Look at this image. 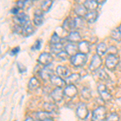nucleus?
<instances>
[{"label":"nucleus","instance_id":"nucleus-1","mask_svg":"<svg viewBox=\"0 0 121 121\" xmlns=\"http://www.w3.org/2000/svg\"><path fill=\"white\" fill-rule=\"evenodd\" d=\"M107 120V109L103 106H99L93 111V121H105Z\"/></svg>","mask_w":121,"mask_h":121},{"label":"nucleus","instance_id":"nucleus-2","mask_svg":"<svg viewBox=\"0 0 121 121\" xmlns=\"http://www.w3.org/2000/svg\"><path fill=\"white\" fill-rule=\"evenodd\" d=\"M87 60V55L78 52L75 56H72L70 59V62L75 67H82L86 64Z\"/></svg>","mask_w":121,"mask_h":121},{"label":"nucleus","instance_id":"nucleus-3","mask_svg":"<svg viewBox=\"0 0 121 121\" xmlns=\"http://www.w3.org/2000/svg\"><path fill=\"white\" fill-rule=\"evenodd\" d=\"M119 62H120V57L117 55H107L105 65L109 70L113 71L116 69Z\"/></svg>","mask_w":121,"mask_h":121},{"label":"nucleus","instance_id":"nucleus-4","mask_svg":"<svg viewBox=\"0 0 121 121\" xmlns=\"http://www.w3.org/2000/svg\"><path fill=\"white\" fill-rule=\"evenodd\" d=\"M98 91L99 95L101 96V99H103L104 102H110L112 99V95L111 94L110 91H108V89L107 88V86L104 84H100L98 86Z\"/></svg>","mask_w":121,"mask_h":121},{"label":"nucleus","instance_id":"nucleus-5","mask_svg":"<svg viewBox=\"0 0 121 121\" xmlns=\"http://www.w3.org/2000/svg\"><path fill=\"white\" fill-rule=\"evenodd\" d=\"M15 22L17 23V25H19L21 27H24L28 24H30V19L25 13L19 12L18 15L15 16Z\"/></svg>","mask_w":121,"mask_h":121},{"label":"nucleus","instance_id":"nucleus-6","mask_svg":"<svg viewBox=\"0 0 121 121\" xmlns=\"http://www.w3.org/2000/svg\"><path fill=\"white\" fill-rule=\"evenodd\" d=\"M102 63H103V60L100 56H99L98 54L94 55L89 66L90 70L92 72H95L97 70H99L100 69L101 65H102Z\"/></svg>","mask_w":121,"mask_h":121},{"label":"nucleus","instance_id":"nucleus-7","mask_svg":"<svg viewBox=\"0 0 121 121\" xmlns=\"http://www.w3.org/2000/svg\"><path fill=\"white\" fill-rule=\"evenodd\" d=\"M52 60H53V58H52L51 53H49V52H43L39 56L38 58L39 64L41 65H44V67L49 65L52 62Z\"/></svg>","mask_w":121,"mask_h":121},{"label":"nucleus","instance_id":"nucleus-8","mask_svg":"<svg viewBox=\"0 0 121 121\" xmlns=\"http://www.w3.org/2000/svg\"><path fill=\"white\" fill-rule=\"evenodd\" d=\"M76 114L80 120H86L88 117L89 111L85 103H80L76 109Z\"/></svg>","mask_w":121,"mask_h":121},{"label":"nucleus","instance_id":"nucleus-9","mask_svg":"<svg viewBox=\"0 0 121 121\" xmlns=\"http://www.w3.org/2000/svg\"><path fill=\"white\" fill-rule=\"evenodd\" d=\"M64 95L69 99H73L78 95V89L74 85H68L64 90Z\"/></svg>","mask_w":121,"mask_h":121},{"label":"nucleus","instance_id":"nucleus-10","mask_svg":"<svg viewBox=\"0 0 121 121\" xmlns=\"http://www.w3.org/2000/svg\"><path fill=\"white\" fill-rule=\"evenodd\" d=\"M50 95H51V98L53 99L54 102L56 103L61 102V100L63 99L64 96H65L64 91L62 90V88H55L51 92Z\"/></svg>","mask_w":121,"mask_h":121},{"label":"nucleus","instance_id":"nucleus-11","mask_svg":"<svg viewBox=\"0 0 121 121\" xmlns=\"http://www.w3.org/2000/svg\"><path fill=\"white\" fill-rule=\"evenodd\" d=\"M50 82H52V85L56 86V88H63L65 86L66 83L65 80L62 79L61 78L56 75H52V78H50Z\"/></svg>","mask_w":121,"mask_h":121},{"label":"nucleus","instance_id":"nucleus-12","mask_svg":"<svg viewBox=\"0 0 121 121\" xmlns=\"http://www.w3.org/2000/svg\"><path fill=\"white\" fill-rule=\"evenodd\" d=\"M39 73H40V76L41 77V78L43 80H44V81H46V80H48V79H50L52 78V76L54 75L52 69L48 68V66H45V67L41 69L39 71Z\"/></svg>","mask_w":121,"mask_h":121},{"label":"nucleus","instance_id":"nucleus-13","mask_svg":"<svg viewBox=\"0 0 121 121\" xmlns=\"http://www.w3.org/2000/svg\"><path fill=\"white\" fill-rule=\"evenodd\" d=\"M65 50L68 53V55L69 56H71V57L78 53V47L75 44H73V43L68 44L67 45L65 46Z\"/></svg>","mask_w":121,"mask_h":121},{"label":"nucleus","instance_id":"nucleus-14","mask_svg":"<svg viewBox=\"0 0 121 121\" xmlns=\"http://www.w3.org/2000/svg\"><path fill=\"white\" fill-rule=\"evenodd\" d=\"M81 40H82L81 35H80L79 32H77V31H72L69 34V36H67L68 41H69L70 43H73V44L80 43Z\"/></svg>","mask_w":121,"mask_h":121},{"label":"nucleus","instance_id":"nucleus-15","mask_svg":"<svg viewBox=\"0 0 121 121\" xmlns=\"http://www.w3.org/2000/svg\"><path fill=\"white\" fill-rule=\"evenodd\" d=\"M78 51L79 52L82 54H86V55L87 53L90 52V50H91V46H90V44L88 41H81L80 43H78Z\"/></svg>","mask_w":121,"mask_h":121},{"label":"nucleus","instance_id":"nucleus-16","mask_svg":"<svg viewBox=\"0 0 121 121\" xmlns=\"http://www.w3.org/2000/svg\"><path fill=\"white\" fill-rule=\"evenodd\" d=\"M43 20H44V15H43L42 10H36L35 11L34 15V19H33V22H34L35 25L36 26H40L42 24Z\"/></svg>","mask_w":121,"mask_h":121},{"label":"nucleus","instance_id":"nucleus-17","mask_svg":"<svg viewBox=\"0 0 121 121\" xmlns=\"http://www.w3.org/2000/svg\"><path fill=\"white\" fill-rule=\"evenodd\" d=\"M56 72L59 77L67 78L70 75V71L67 67L63 65H58L56 69Z\"/></svg>","mask_w":121,"mask_h":121},{"label":"nucleus","instance_id":"nucleus-18","mask_svg":"<svg viewBox=\"0 0 121 121\" xmlns=\"http://www.w3.org/2000/svg\"><path fill=\"white\" fill-rule=\"evenodd\" d=\"M74 12L78 15V17L84 18V17L86 16V15L87 14L88 11H87L84 5L78 4V5L76 6V7L74 8Z\"/></svg>","mask_w":121,"mask_h":121},{"label":"nucleus","instance_id":"nucleus-19","mask_svg":"<svg viewBox=\"0 0 121 121\" xmlns=\"http://www.w3.org/2000/svg\"><path fill=\"white\" fill-rule=\"evenodd\" d=\"M83 5L85 6V7L88 11H96L99 6V3L95 0H88V1H86Z\"/></svg>","mask_w":121,"mask_h":121},{"label":"nucleus","instance_id":"nucleus-20","mask_svg":"<svg viewBox=\"0 0 121 121\" xmlns=\"http://www.w3.org/2000/svg\"><path fill=\"white\" fill-rule=\"evenodd\" d=\"M98 17H99V13L96 11H88L87 14L86 15V16L84 17V19L88 23H94L96 21Z\"/></svg>","mask_w":121,"mask_h":121},{"label":"nucleus","instance_id":"nucleus-21","mask_svg":"<svg viewBox=\"0 0 121 121\" xmlns=\"http://www.w3.org/2000/svg\"><path fill=\"white\" fill-rule=\"evenodd\" d=\"M62 28L65 29V31H72L74 29V25H73V19H71L70 17L65 19V20L64 21Z\"/></svg>","mask_w":121,"mask_h":121},{"label":"nucleus","instance_id":"nucleus-22","mask_svg":"<svg viewBox=\"0 0 121 121\" xmlns=\"http://www.w3.org/2000/svg\"><path fill=\"white\" fill-rule=\"evenodd\" d=\"M80 79H81V75L79 73H72L69 77L66 78L65 82L69 85H73L74 83L78 82Z\"/></svg>","mask_w":121,"mask_h":121},{"label":"nucleus","instance_id":"nucleus-23","mask_svg":"<svg viewBox=\"0 0 121 121\" xmlns=\"http://www.w3.org/2000/svg\"><path fill=\"white\" fill-rule=\"evenodd\" d=\"M34 31H35L34 27L30 23V24H28V25H26V26L23 27V30H22V33H21V34H22L23 36H25V37H28V36L33 34Z\"/></svg>","mask_w":121,"mask_h":121},{"label":"nucleus","instance_id":"nucleus-24","mask_svg":"<svg viewBox=\"0 0 121 121\" xmlns=\"http://www.w3.org/2000/svg\"><path fill=\"white\" fill-rule=\"evenodd\" d=\"M107 44H105L104 42H101L99 43L97 46V48H96V52H97V54L99 56H103L105 55V53L107 52Z\"/></svg>","mask_w":121,"mask_h":121},{"label":"nucleus","instance_id":"nucleus-25","mask_svg":"<svg viewBox=\"0 0 121 121\" xmlns=\"http://www.w3.org/2000/svg\"><path fill=\"white\" fill-rule=\"evenodd\" d=\"M40 86V83L36 78H32L28 82V88L31 91H34V90H37Z\"/></svg>","mask_w":121,"mask_h":121},{"label":"nucleus","instance_id":"nucleus-26","mask_svg":"<svg viewBox=\"0 0 121 121\" xmlns=\"http://www.w3.org/2000/svg\"><path fill=\"white\" fill-rule=\"evenodd\" d=\"M111 36L114 40H116V41H121V28H116L113 29L111 32Z\"/></svg>","mask_w":121,"mask_h":121},{"label":"nucleus","instance_id":"nucleus-27","mask_svg":"<svg viewBox=\"0 0 121 121\" xmlns=\"http://www.w3.org/2000/svg\"><path fill=\"white\" fill-rule=\"evenodd\" d=\"M44 111L48 113H52V112H57L58 108L53 103H45L44 104Z\"/></svg>","mask_w":121,"mask_h":121},{"label":"nucleus","instance_id":"nucleus-28","mask_svg":"<svg viewBox=\"0 0 121 121\" xmlns=\"http://www.w3.org/2000/svg\"><path fill=\"white\" fill-rule=\"evenodd\" d=\"M50 49H51V52H52V53L57 55V54H59L60 52H63L64 47H63V45H62L61 43H60V44H53V45H51Z\"/></svg>","mask_w":121,"mask_h":121},{"label":"nucleus","instance_id":"nucleus-29","mask_svg":"<svg viewBox=\"0 0 121 121\" xmlns=\"http://www.w3.org/2000/svg\"><path fill=\"white\" fill-rule=\"evenodd\" d=\"M53 1L52 0H46V1L42 2L41 3V10L43 12H47L49 11L50 7H52Z\"/></svg>","mask_w":121,"mask_h":121},{"label":"nucleus","instance_id":"nucleus-30","mask_svg":"<svg viewBox=\"0 0 121 121\" xmlns=\"http://www.w3.org/2000/svg\"><path fill=\"white\" fill-rule=\"evenodd\" d=\"M36 117H37L38 120L43 121L48 118H50V113L45 112V111H42V112H39L36 113Z\"/></svg>","mask_w":121,"mask_h":121},{"label":"nucleus","instance_id":"nucleus-31","mask_svg":"<svg viewBox=\"0 0 121 121\" xmlns=\"http://www.w3.org/2000/svg\"><path fill=\"white\" fill-rule=\"evenodd\" d=\"M97 75L99 76V78L103 81H109L110 80V78H109L108 74L104 71L103 69H99V70H97Z\"/></svg>","mask_w":121,"mask_h":121},{"label":"nucleus","instance_id":"nucleus-32","mask_svg":"<svg viewBox=\"0 0 121 121\" xmlns=\"http://www.w3.org/2000/svg\"><path fill=\"white\" fill-rule=\"evenodd\" d=\"M73 25H74V29L81 28L84 26V21L82 18L81 17H76L73 19Z\"/></svg>","mask_w":121,"mask_h":121},{"label":"nucleus","instance_id":"nucleus-33","mask_svg":"<svg viewBox=\"0 0 121 121\" xmlns=\"http://www.w3.org/2000/svg\"><path fill=\"white\" fill-rule=\"evenodd\" d=\"M60 43H61V40H60V36L56 32H54L51 36V39H50V44L53 45V44H60Z\"/></svg>","mask_w":121,"mask_h":121},{"label":"nucleus","instance_id":"nucleus-34","mask_svg":"<svg viewBox=\"0 0 121 121\" xmlns=\"http://www.w3.org/2000/svg\"><path fill=\"white\" fill-rule=\"evenodd\" d=\"M106 121H120V116L116 112L111 113L109 116L107 118Z\"/></svg>","mask_w":121,"mask_h":121},{"label":"nucleus","instance_id":"nucleus-35","mask_svg":"<svg viewBox=\"0 0 121 121\" xmlns=\"http://www.w3.org/2000/svg\"><path fill=\"white\" fill-rule=\"evenodd\" d=\"M82 96L85 99H90V98L91 97V94L90 90L87 88H83L82 91Z\"/></svg>","mask_w":121,"mask_h":121},{"label":"nucleus","instance_id":"nucleus-36","mask_svg":"<svg viewBox=\"0 0 121 121\" xmlns=\"http://www.w3.org/2000/svg\"><path fill=\"white\" fill-rule=\"evenodd\" d=\"M56 56H57L58 58H59L60 60H65L66 59H68V57H69V55H68V53L66 52L65 51H63V52H60L59 54H57L56 55Z\"/></svg>","mask_w":121,"mask_h":121},{"label":"nucleus","instance_id":"nucleus-37","mask_svg":"<svg viewBox=\"0 0 121 121\" xmlns=\"http://www.w3.org/2000/svg\"><path fill=\"white\" fill-rule=\"evenodd\" d=\"M107 53L108 55H116L117 52H118V50L115 46H111L110 48L107 49Z\"/></svg>","mask_w":121,"mask_h":121},{"label":"nucleus","instance_id":"nucleus-38","mask_svg":"<svg viewBox=\"0 0 121 121\" xmlns=\"http://www.w3.org/2000/svg\"><path fill=\"white\" fill-rule=\"evenodd\" d=\"M16 5L19 9H23L24 7H26V1H18L16 3Z\"/></svg>","mask_w":121,"mask_h":121},{"label":"nucleus","instance_id":"nucleus-39","mask_svg":"<svg viewBox=\"0 0 121 121\" xmlns=\"http://www.w3.org/2000/svg\"><path fill=\"white\" fill-rule=\"evenodd\" d=\"M40 46H41V40H37L36 41V43H35V44H34V47H33V48L34 49H40Z\"/></svg>","mask_w":121,"mask_h":121},{"label":"nucleus","instance_id":"nucleus-40","mask_svg":"<svg viewBox=\"0 0 121 121\" xmlns=\"http://www.w3.org/2000/svg\"><path fill=\"white\" fill-rule=\"evenodd\" d=\"M11 13L15 15H17L19 13V8L18 7H14L13 9H11Z\"/></svg>","mask_w":121,"mask_h":121},{"label":"nucleus","instance_id":"nucleus-41","mask_svg":"<svg viewBox=\"0 0 121 121\" xmlns=\"http://www.w3.org/2000/svg\"><path fill=\"white\" fill-rule=\"evenodd\" d=\"M19 47H17V48H13L12 50H11V54L12 55H15V54H17L19 52Z\"/></svg>","mask_w":121,"mask_h":121},{"label":"nucleus","instance_id":"nucleus-42","mask_svg":"<svg viewBox=\"0 0 121 121\" xmlns=\"http://www.w3.org/2000/svg\"><path fill=\"white\" fill-rule=\"evenodd\" d=\"M24 121H35V120L32 117H28V118H26V120H25Z\"/></svg>","mask_w":121,"mask_h":121},{"label":"nucleus","instance_id":"nucleus-43","mask_svg":"<svg viewBox=\"0 0 121 121\" xmlns=\"http://www.w3.org/2000/svg\"><path fill=\"white\" fill-rule=\"evenodd\" d=\"M43 121H54V120H52V117H50V118H48V119H46V120H43Z\"/></svg>","mask_w":121,"mask_h":121},{"label":"nucleus","instance_id":"nucleus-44","mask_svg":"<svg viewBox=\"0 0 121 121\" xmlns=\"http://www.w3.org/2000/svg\"><path fill=\"white\" fill-rule=\"evenodd\" d=\"M120 28H121V25H120Z\"/></svg>","mask_w":121,"mask_h":121}]
</instances>
